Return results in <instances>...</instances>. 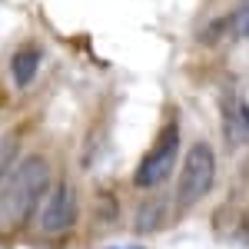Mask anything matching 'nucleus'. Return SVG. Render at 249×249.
I'll return each mask as SVG.
<instances>
[{"label": "nucleus", "mask_w": 249, "mask_h": 249, "mask_svg": "<svg viewBox=\"0 0 249 249\" xmlns=\"http://www.w3.org/2000/svg\"><path fill=\"white\" fill-rule=\"evenodd\" d=\"M53 186V170L43 156H27L0 183V232L23 230L40 213Z\"/></svg>", "instance_id": "f257e3e1"}, {"label": "nucleus", "mask_w": 249, "mask_h": 249, "mask_svg": "<svg viewBox=\"0 0 249 249\" xmlns=\"http://www.w3.org/2000/svg\"><path fill=\"white\" fill-rule=\"evenodd\" d=\"M213 186H216V153L210 143H193L183 160L179 179H176V206L190 210L196 203H203Z\"/></svg>", "instance_id": "f03ea898"}, {"label": "nucleus", "mask_w": 249, "mask_h": 249, "mask_svg": "<svg viewBox=\"0 0 249 249\" xmlns=\"http://www.w3.org/2000/svg\"><path fill=\"white\" fill-rule=\"evenodd\" d=\"M17 153H20V136L7 133L0 136V183L10 176V170L17 166Z\"/></svg>", "instance_id": "6e6552de"}, {"label": "nucleus", "mask_w": 249, "mask_h": 249, "mask_svg": "<svg viewBox=\"0 0 249 249\" xmlns=\"http://www.w3.org/2000/svg\"><path fill=\"white\" fill-rule=\"evenodd\" d=\"M223 133H226V143H230V146H243V143H249L246 103L236 100V96H226V100H223Z\"/></svg>", "instance_id": "39448f33"}, {"label": "nucleus", "mask_w": 249, "mask_h": 249, "mask_svg": "<svg viewBox=\"0 0 249 249\" xmlns=\"http://www.w3.org/2000/svg\"><path fill=\"white\" fill-rule=\"evenodd\" d=\"M40 63H43V50L37 43H27V47L14 50V57H10V77H14V83L17 87H30L40 73Z\"/></svg>", "instance_id": "423d86ee"}, {"label": "nucleus", "mask_w": 249, "mask_h": 249, "mask_svg": "<svg viewBox=\"0 0 249 249\" xmlns=\"http://www.w3.org/2000/svg\"><path fill=\"white\" fill-rule=\"evenodd\" d=\"M80 219V196H77V186L70 179H60L50 186L43 206H40V230L47 236H63L77 226Z\"/></svg>", "instance_id": "20e7f679"}, {"label": "nucleus", "mask_w": 249, "mask_h": 249, "mask_svg": "<svg viewBox=\"0 0 249 249\" xmlns=\"http://www.w3.org/2000/svg\"><path fill=\"white\" fill-rule=\"evenodd\" d=\"M116 196H107V193H103V196H100V216H110V219H116Z\"/></svg>", "instance_id": "1a4fd4ad"}, {"label": "nucleus", "mask_w": 249, "mask_h": 249, "mask_svg": "<svg viewBox=\"0 0 249 249\" xmlns=\"http://www.w3.org/2000/svg\"><path fill=\"white\" fill-rule=\"evenodd\" d=\"M166 223V203L163 199H146L136 206V216H133V230L136 232H153Z\"/></svg>", "instance_id": "0eeeda50"}, {"label": "nucleus", "mask_w": 249, "mask_h": 249, "mask_svg": "<svg viewBox=\"0 0 249 249\" xmlns=\"http://www.w3.org/2000/svg\"><path fill=\"white\" fill-rule=\"evenodd\" d=\"M179 150H183L179 126L176 123H166L163 133L156 136V143L150 146V153L140 160V166L133 173V186L136 190H156V186H163V179H170L173 166L179 160Z\"/></svg>", "instance_id": "7ed1b4c3"}]
</instances>
